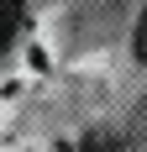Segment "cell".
Here are the masks:
<instances>
[{"instance_id": "1", "label": "cell", "mask_w": 147, "mask_h": 152, "mask_svg": "<svg viewBox=\"0 0 147 152\" xmlns=\"http://www.w3.org/2000/svg\"><path fill=\"white\" fill-rule=\"evenodd\" d=\"M21 16H26V0H0V53L16 42V31H21Z\"/></svg>"}, {"instance_id": "2", "label": "cell", "mask_w": 147, "mask_h": 152, "mask_svg": "<svg viewBox=\"0 0 147 152\" xmlns=\"http://www.w3.org/2000/svg\"><path fill=\"white\" fill-rule=\"evenodd\" d=\"M74 152H121V147H116V137H110V131H89Z\"/></svg>"}, {"instance_id": "3", "label": "cell", "mask_w": 147, "mask_h": 152, "mask_svg": "<svg viewBox=\"0 0 147 152\" xmlns=\"http://www.w3.org/2000/svg\"><path fill=\"white\" fill-rule=\"evenodd\" d=\"M132 53H137V58L147 63V11L137 16V31H132Z\"/></svg>"}]
</instances>
